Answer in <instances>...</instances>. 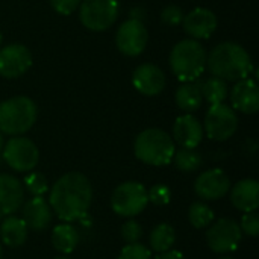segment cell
Returning a JSON list of instances; mask_svg holds the SVG:
<instances>
[{"label":"cell","mask_w":259,"mask_h":259,"mask_svg":"<svg viewBox=\"0 0 259 259\" xmlns=\"http://www.w3.org/2000/svg\"><path fill=\"white\" fill-rule=\"evenodd\" d=\"M188 220L193 228L203 229L208 228L214 220V211L203 202H194L188 211Z\"/></svg>","instance_id":"cell-27"},{"label":"cell","mask_w":259,"mask_h":259,"mask_svg":"<svg viewBox=\"0 0 259 259\" xmlns=\"http://www.w3.org/2000/svg\"><path fill=\"white\" fill-rule=\"evenodd\" d=\"M217 24H219V21H217L215 14L208 8H196V9L190 11L182 20L184 30L193 39L209 38L215 32Z\"/></svg>","instance_id":"cell-15"},{"label":"cell","mask_w":259,"mask_h":259,"mask_svg":"<svg viewBox=\"0 0 259 259\" xmlns=\"http://www.w3.org/2000/svg\"><path fill=\"white\" fill-rule=\"evenodd\" d=\"M91 200L93 188L90 179L79 171H70L53 184L49 205L59 220L71 223L87 217Z\"/></svg>","instance_id":"cell-1"},{"label":"cell","mask_w":259,"mask_h":259,"mask_svg":"<svg viewBox=\"0 0 259 259\" xmlns=\"http://www.w3.org/2000/svg\"><path fill=\"white\" fill-rule=\"evenodd\" d=\"M24 188L33 196V197H42L49 191V182L42 173H29L24 178Z\"/></svg>","instance_id":"cell-28"},{"label":"cell","mask_w":259,"mask_h":259,"mask_svg":"<svg viewBox=\"0 0 259 259\" xmlns=\"http://www.w3.org/2000/svg\"><path fill=\"white\" fill-rule=\"evenodd\" d=\"M147 197L150 203L156 206H165L171 200V191L167 185L158 184V185H153L150 190H147Z\"/></svg>","instance_id":"cell-29"},{"label":"cell","mask_w":259,"mask_h":259,"mask_svg":"<svg viewBox=\"0 0 259 259\" xmlns=\"http://www.w3.org/2000/svg\"><path fill=\"white\" fill-rule=\"evenodd\" d=\"M175 100L179 109H182L185 114L197 111L203 103V94H202V83L191 80V82H182L179 88L176 90Z\"/></svg>","instance_id":"cell-21"},{"label":"cell","mask_w":259,"mask_h":259,"mask_svg":"<svg viewBox=\"0 0 259 259\" xmlns=\"http://www.w3.org/2000/svg\"><path fill=\"white\" fill-rule=\"evenodd\" d=\"M24 202V187L12 175L0 173V214L12 215Z\"/></svg>","instance_id":"cell-18"},{"label":"cell","mask_w":259,"mask_h":259,"mask_svg":"<svg viewBox=\"0 0 259 259\" xmlns=\"http://www.w3.org/2000/svg\"><path fill=\"white\" fill-rule=\"evenodd\" d=\"M156 259H187L184 256V253H181V252H178V250H167V252H164V253H159L158 255V258Z\"/></svg>","instance_id":"cell-35"},{"label":"cell","mask_w":259,"mask_h":259,"mask_svg":"<svg viewBox=\"0 0 259 259\" xmlns=\"http://www.w3.org/2000/svg\"><path fill=\"white\" fill-rule=\"evenodd\" d=\"M80 2L82 0H50V5H52V8L58 14H61V15H70V14H73L77 9V6L80 5Z\"/></svg>","instance_id":"cell-34"},{"label":"cell","mask_w":259,"mask_h":259,"mask_svg":"<svg viewBox=\"0 0 259 259\" xmlns=\"http://www.w3.org/2000/svg\"><path fill=\"white\" fill-rule=\"evenodd\" d=\"M171 161H175V165H176L178 170H181L184 173H193V171L200 168V165H202V155L196 149L181 147L179 150L175 152Z\"/></svg>","instance_id":"cell-26"},{"label":"cell","mask_w":259,"mask_h":259,"mask_svg":"<svg viewBox=\"0 0 259 259\" xmlns=\"http://www.w3.org/2000/svg\"><path fill=\"white\" fill-rule=\"evenodd\" d=\"M2 255H3V250H2V244H0V259H2Z\"/></svg>","instance_id":"cell-38"},{"label":"cell","mask_w":259,"mask_h":259,"mask_svg":"<svg viewBox=\"0 0 259 259\" xmlns=\"http://www.w3.org/2000/svg\"><path fill=\"white\" fill-rule=\"evenodd\" d=\"M21 219L27 229L44 231L52 222V208L42 197H32L24 203Z\"/></svg>","instance_id":"cell-20"},{"label":"cell","mask_w":259,"mask_h":259,"mask_svg":"<svg viewBox=\"0 0 259 259\" xmlns=\"http://www.w3.org/2000/svg\"><path fill=\"white\" fill-rule=\"evenodd\" d=\"M147 205V188L134 181L120 184L111 197V208L120 217H135L141 214Z\"/></svg>","instance_id":"cell-6"},{"label":"cell","mask_w":259,"mask_h":259,"mask_svg":"<svg viewBox=\"0 0 259 259\" xmlns=\"http://www.w3.org/2000/svg\"><path fill=\"white\" fill-rule=\"evenodd\" d=\"M241 232L255 238L258 237L259 234V217L256 214V211H252V212H246L241 219Z\"/></svg>","instance_id":"cell-32"},{"label":"cell","mask_w":259,"mask_h":259,"mask_svg":"<svg viewBox=\"0 0 259 259\" xmlns=\"http://www.w3.org/2000/svg\"><path fill=\"white\" fill-rule=\"evenodd\" d=\"M5 162L18 173L32 171L39 161V150L35 143L26 137H14L2 150Z\"/></svg>","instance_id":"cell-8"},{"label":"cell","mask_w":259,"mask_h":259,"mask_svg":"<svg viewBox=\"0 0 259 259\" xmlns=\"http://www.w3.org/2000/svg\"><path fill=\"white\" fill-rule=\"evenodd\" d=\"M32 65V55L23 44H9L0 49V74L14 79L24 74Z\"/></svg>","instance_id":"cell-12"},{"label":"cell","mask_w":259,"mask_h":259,"mask_svg":"<svg viewBox=\"0 0 259 259\" xmlns=\"http://www.w3.org/2000/svg\"><path fill=\"white\" fill-rule=\"evenodd\" d=\"M121 237L127 244H134L138 243L143 237V228L138 222L135 220H127L123 226H121Z\"/></svg>","instance_id":"cell-31"},{"label":"cell","mask_w":259,"mask_h":259,"mask_svg":"<svg viewBox=\"0 0 259 259\" xmlns=\"http://www.w3.org/2000/svg\"><path fill=\"white\" fill-rule=\"evenodd\" d=\"M118 259H152V250L140 243L127 244L121 249Z\"/></svg>","instance_id":"cell-30"},{"label":"cell","mask_w":259,"mask_h":259,"mask_svg":"<svg viewBox=\"0 0 259 259\" xmlns=\"http://www.w3.org/2000/svg\"><path fill=\"white\" fill-rule=\"evenodd\" d=\"M238 127V117L235 111L226 103L211 105L205 117V132L214 141L229 140Z\"/></svg>","instance_id":"cell-9"},{"label":"cell","mask_w":259,"mask_h":259,"mask_svg":"<svg viewBox=\"0 0 259 259\" xmlns=\"http://www.w3.org/2000/svg\"><path fill=\"white\" fill-rule=\"evenodd\" d=\"M52 244L53 249L62 255H70L79 244V232L70 223H62L53 228L52 232Z\"/></svg>","instance_id":"cell-23"},{"label":"cell","mask_w":259,"mask_h":259,"mask_svg":"<svg viewBox=\"0 0 259 259\" xmlns=\"http://www.w3.org/2000/svg\"><path fill=\"white\" fill-rule=\"evenodd\" d=\"M208 53L199 39H182L170 53V67L181 82H191L200 77L206 68Z\"/></svg>","instance_id":"cell-3"},{"label":"cell","mask_w":259,"mask_h":259,"mask_svg":"<svg viewBox=\"0 0 259 259\" xmlns=\"http://www.w3.org/2000/svg\"><path fill=\"white\" fill-rule=\"evenodd\" d=\"M0 46H2V32H0Z\"/></svg>","instance_id":"cell-40"},{"label":"cell","mask_w":259,"mask_h":259,"mask_svg":"<svg viewBox=\"0 0 259 259\" xmlns=\"http://www.w3.org/2000/svg\"><path fill=\"white\" fill-rule=\"evenodd\" d=\"M132 83L134 88L143 96H158L165 88V74L158 65L146 62L135 68Z\"/></svg>","instance_id":"cell-14"},{"label":"cell","mask_w":259,"mask_h":259,"mask_svg":"<svg viewBox=\"0 0 259 259\" xmlns=\"http://www.w3.org/2000/svg\"><path fill=\"white\" fill-rule=\"evenodd\" d=\"M243 240L240 223L232 219H222L215 222L206 232V241L212 252L228 253L238 249Z\"/></svg>","instance_id":"cell-10"},{"label":"cell","mask_w":259,"mask_h":259,"mask_svg":"<svg viewBox=\"0 0 259 259\" xmlns=\"http://www.w3.org/2000/svg\"><path fill=\"white\" fill-rule=\"evenodd\" d=\"M202 94H203V99L209 105H217V103H225V100L228 99L229 90L223 79L212 76L202 83Z\"/></svg>","instance_id":"cell-25"},{"label":"cell","mask_w":259,"mask_h":259,"mask_svg":"<svg viewBox=\"0 0 259 259\" xmlns=\"http://www.w3.org/2000/svg\"><path fill=\"white\" fill-rule=\"evenodd\" d=\"M38 109L32 99L15 96L0 103V132L12 137L26 134L36 121Z\"/></svg>","instance_id":"cell-5"},{"label":"cell","mask_w":259,"mask_h":259,"mask_svg":"<svg viewBox=\"0 0 259 259\" xmlns=\"http://www.w3.org/2000/svg\"><path fill=\"white\" fill-rule=\"evenodd\" d=\"M206 67L212 76L225 82H237L246 79L253 71L249 53L237 42L225 41L217 44L206 58Z\"/></svg>","instance_id":"cell-2"},{"label":"cell","mask_w":259,"mask_h":259,"mask_svg":"<svg viewBox=\"0 0 259 259\" xmlns=\"http://www.w3.org/2000/svg\"><path fill=\"white\" fill-rule=\"evenodd\" d=\"M231 190V179L220 168H211L199 175L194 182V191L202 200H219Z\"/></svg>","instance_id":"cell-13"},{"label":"cell","mask_w":259,"mask_h":259,"mask_svg":"<svg viewBox=\"0 0 259 259\" xmlns=\"http://www.w3.org/2000/svg\"><path fill=\"white\" fill-rule=\"evenodd\" d=\"M135 156L149 165H168L176 152L173 138L162 129L150 127L138 134L134 143Z\"/></svg>","instance_id":"cell-4"},{"label":"cell","mask_w":259,"mask_h":259,"mask_svg":"<svg viewBox=\"0 0 259 259\" xmlns=\"http://www.w3.org/2000/svg\"><path fill=\"white\" fill-rule=\"evenodd\" d=\"M149 243H150V249L156 253H164L170 250L176 243L175 228L168 223L156 225L150 232Z\"/></svg>","instance_id":"cell-24"},{"label":"cell","mask_w":259,"mask_h":259,"mask_svg":"<svg viewBox=\"0 0 259 259\" xmlns=\"http://www.w3.org/2000/svg\"><path fill=\"white\" fill-rule=\"evenodd\" d=\"M220 259H232V258H220Z\"/></svg>","instance_id":"cell-41"},{"label":"cell","mask_w":259,"mask_h":259,"mask_svg":"<svg viewBox=\"0 0 259 259\" xmlns=\"http://www.w3.org/2000/svg\"><path fill=\"white\" fill-rule=\"evenodd\" d=\"M144 17H146V11H144V8H141V6L134 8V9L131 11V20L144 21Z\"/></svg>","instance_id":"cell-36"},{"label":"cell","mask_w":259,"mask_h":259,"mask_svg":"<svg viewBox=\"0 0 259 259\" xmlns=\"http://www.w3.org/2000/svg\"><path fill=\"white\" fill-rule=\"evenodd\" d=\"M203 126L191 114L179 115L173 124V141L181 147L196 149L203 140Z\"/></svg>","instance_id":"cell-17"},{"label":"cell","mask_w":259,"mask_h":259,"mask_svg":"<svg viewBox=\"0 0 259 259\" xmlns=\"http://www.w3.org/2000/svg\"><path fill=\"white\" fill-rule=\"evenodd\" d=\"M232 109L243 114H255L259 109V90L256 82L250 77L237 80L229 94Z\"/></svg>","instance_id":"cell-16"},{"label":"cell","mask_w":259,"mask_h":259,"mask_svg":"<svg viewBox=\"0 0 259 259\" xmlns=\"http://www.w3.org/2000/svg\"><path fill=\"white\" fill-rule=\"evenodd\" d=\"M27 226L23 219L15 215H8L0 223V238L2 243L8 247H20L27 240Z\"/></svg>","instance_id":"cell-22"},{"label":"cell","mask_w":259,"mask_h":259,"mask_svg":"<svg viewBox=\"0 0 259 259\" xmlns=\"http://www.w3.org/2000/svg\"><path fill=\"white\" fill-rule=\"evenodd\" d=\"M149 42V32L143 21L127 20L120 24L115 33L117 49L126 56H138L144 52Z\"/></svg>","instance_id":"cell-11"},{"label":"cell","mask_w":259,"mask_h":259,"mask_svg":"<svg viewBox=\"0 0 259 259\" xmlns=\"http://www.w3.org/2000/svg\"><path fill=\"white\" fill-rule=\"evenodd\" d=\"M185 14L184 11L178 6V5H168L162 9L161 12V20L167 24V26H178L182 24Z\"/></svg>","instance_id":"cell-33"},{"label":"cell","mask_w":259,"mask_h":259,"mask_svg":"<svg viewBox=\"0 0 259 259\" xmlns=\"http://www.w3.org/2000/svg\"><path fill=\"white\" fill-rule=\"evenodd\" d=\"M2 150H3V135L0 132V153H2Z\"/></svg>","instance_id":"cell-37"},{"label":"cell","mask_w":259,"mask_h":259,"mask_svg":"<svg viewBox=\"0 0 259 259\" xmlns=\"http://www.w3.org/2000/svg\"><path fill=\"white\" fill-rule=\"evenodd\" d=\"M55 259H70V258H67V256H61V258H55Z\"/></svg>","instance_id":"cell-39"},{"label":"cell","mask_w":259,"mask_h":259,"mask_svg":"<svg viewBox=\"0 0 259 259\" xmlns=\"http://www.w3.org/2000/svg\"><path fill=\"white\" fill-rule=\"evenodd\" d=\"M79 18L93 32L106 30L118 18V3L117 0H82Z\"/></svg>","instance_id":"cell-7"},{"label":"cell","mask_w":259,"mask_h":259,"mask_svg":"<svg viewBox=\"0 0 259 259\" xmlns=\"http://www.w3.org/2000/svg\"><path fill=\"white\" fill-rule=\"evenodd\" d=\"M231 203L243 212L256 211L259 206V184L255 179H243L231 187Z\"/></svg>","instance_id":"cell-19"}]
</instances>
